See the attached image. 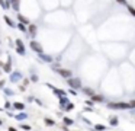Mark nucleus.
<instances>
[{"label": "nucleus", "instance_id": "nucleus-1", "mask_svg": "<svg viewBox=\"0 0 135 131\" xmlns=\"http://www.w3.org/2000/svg\"><path fill=\"white\" fill-rule=\"evenodd\" d=\"M108 108H110V109H131L128 102H109Z\"/></svg>", "mask_w": 135, "mask_h": 131}, {"label": "nucleus", "instance_id": "nucleus-2", "mask_svg": "<svg viewBox=\"0 0 135 131\" xmlns=\"http://www.w3.org/2000/svg\"><path fill=\"white\" fill-rule=\"evenodd\" d=\"M29 47H31V50H33L38 55H41V54H44V48H42V45L38 42V41H35V40H32L31 42H29Z\"/></svg>", "mask_w": 135, "mask_h": 131}, {"label": "nucleus", "instance_id": "nucleus-3", "mask_svg": "<svg viewBox=\"0 0 135 131\" xmlns=\"http://www.w3.org/2000/svg\"><path fill=\"white\" fill-rule=\"evenodd\" d=\"M67 83L71 89H81V80L79 77H71L67 80Z\"/></svg>", "mask_w": 135, "mask_h": 131}, {"label": "nucleus", "instance_id": "nucleus-4", "mask_svg": "<svg viewBox=\"0 0 135 131\" xmlns=\"http://www.w3.org/2000/svg\"><path fill=\"white\" fill-rule=\"evenodd\" d=\"M15 44H16V51H17V54L19 55H25L26 54V50H25V45H23V41L22 40H16L15 41Z\"/></svg>", "mask_w": 135, "mask_h": 131}, {"label": "nucleus", "instance_id": "nucleus-5", "mask_svg": "<svg viewBox=\"0 0 135 131\" xmlns=\"http://www.w3.org/2000/svg\"><path fill=\"white\" fill-rule=\"evenodd\" d=\"M55 71L58 73L61 77H64V79H67V80L73 77V73H71L70 70H67V68H61V67H60V68H55Z\"/></svg>", "mask_w": 135, "mask_h": 131}, {"label": "nucleus", "instance_id": "nucleus-6", "mask_svg": "<svg viewBox=\"0 0 135 131\" xmlns=\"http://www.w3.org/2000/svg\"><path fill=\"white\" fill-rule=\"evenodd\" d=\"M47 86H48V87H51V89H52V92L55 93V95H58L60 98H63V96H67V95H65V90H61V89L55 87V86H52V85H49V83H47Z\"/></svg>", "mask_w": 135, "mask_h": 131}, {"label": "nucleus", "instance_id": "nucleus-7", "mask_svg": "<svg viewBox=\"0 0 135 131\" xmlns=\"http://www.w3.org/2000/svg\"><path fill=\"white\" fill-rule=\"evenodd\" d=\"M17 21H19V23H23V25H31V22H29V19H28V17L26 16H23V15H21V13H17Z\"/></svg>", "mask_w": 135, "mask_h": 131}, {"label": "nucleus", "instance_id": "nucleus-8", "mask_svg": "<svg viewBox=\"0 0 135 131\" xmlns=\"http://www.w3.org/2000/svg\"><path fill=\"white\" fill-rule=\"evenodd\" d=\"M21 79H22V73H21V71L12 73V76H10V80H12V82H17V80H21Z\"/></svg>", "mask_w": 135, "mask_h": 131}, {"label": "nucleus", "instance_id": "nucleus-9", "mask_svg": "<svg viewBox=\"0 0 135 131\" xmlns=\"http://www.w3.org/2000/svg\"><path fill=\"white\" fill-rule=\"evenodd\" d=\"M10 6L13 10H16L19 13V6H21V0H10Z\"/></svg>", "mask_w": 135, "mask_h": 131}, {"label": "nucleus", "instance_id": "nucleus-10", "mask_svg": "<svg viewBox=\"0 0 135 131\" xmlns=\"http://www.w3.org/2000/svg\"><path fill=\"white\" fill-rule=\"evenodd\" d=\"M90 99H92L93 102H96V103H102V102L105 101V98H103L102 95H93V96H92Z\"/></svg>", "mask_w": 135, "mask_h": 131}, {"label": "nucleus", "instance_id": "nucleus-11", "mask_svg": "<svg viewBox=\"0 0 135 131\" xmlns=\"http://www.w3.org/2000/svg\"><path fill=\"white\" fill-rule=\"evenodd\" d=\"M36 29H38V28H36V25H35V23H31V25L28 26V31H29V34H31L32 36H35V35H36Z\"/></svg>", "mask_w": 135, "mask_h": 131}, {"label": "nucleus", "instance_id": "nucleus-12", "mask_svg": "<svg viewBox=\"0 0 135 131\" xmlns=\"http://www.w3.org/2000/svg\"><path fill=\"white\" fill-rule=\"evenodd\" d=\"M118 122H119V120H118V117H110L109 118V124L112 125V127H118Z\"/></svg>", "mask_w": 135, "mask_h": 131}, {"label": "nucleus", "instance_id": "nucleus-13", "mask_svg": "<svg viewBox=\"0 0 135 131\" xmlns=\"http://www.w3.org/2000/svg\"><path fill=\"white\" fill-rule=\"evenodd\" d=\"M0 6H2L3 9H9V7H12V6H10V0H0Z\"/></svg>", "mask_w": 135, "mask_h": 131}, {"label": "nucleus", "instance_id": "nucleus-14", "mask_svg": "<svg viewBox=\"0 0 135 131\" xmlns=\"http://www.w3.org/2000/svg\"><path fill=\"white\" fill-rule=\"evenodd\" d=\"M3 19H5V22H6V23H7V25L10 26V28H15V22H13V21L10 19V17H9L7 15H5V16H3Z\"/></svg>", "mask_w": 135, "mask_h": 131}, {"label": "nucleus", "instance_id": "nucleus-15", "mask_svg": "<svg viewBox=\"0 0 135 131\" xmlns=\"http://www.w3.org/2000/svg\"><path fill=\"white\" fill-rule=\"evenodd\" d=\"M83 93H84V95H89L90 98H92L93 95H96V93L93 92V89H90V87H84V89H83Z\"/></svg>", "mask_w": 135, "mask_h": 131}, {"label": "nucleus", "instance_id": "nucleus-16", "mask_svg": "<svg viewBox=\"0 0 135 131\" xmlns=\"http://www.w3.org/2000/svg\"><path fill=\"white\" fill-rule=\"evenodd\" d=\"M13 108H15V109H19V111H23V109H25V105H23L22 102H15V103H13Z\"/></svg>", "mask_w": 135, "mask_h": 131}, {"label": "nucleus", "instance_id": "nucleus-17", "mask_svg": "<svg viewBox=\"0 0 135 131\" xmlns=\"http://www.w3.org/2000/svg\"><path fill=\"white\" fill-rule=\"evenodd\" d=\"M39 58L44 60V61H48V63L52 61V57H51V55H47V54H41V55H39Z\"/></svg>", "mask_w": 135, "mask_h": 131}, {"label": "nucleus", "instance_id": "nucleus-18", "mask_svg": "<svg viewBox=\"0 0 135 131\" xmlns=\"http://www.w3.org/2000/svg\"><path fill=\"white\" fill-rule=\"evenodd\" d=\"M63 122H64V124H65L67 127H68V125H73V124H74V121H73L71 118H68V117H64V118H63Z\"/></svg>", "mask_w": 135, "mask_h": 131}, {"label": "nucleus", "instance_id": "nucleus-19", "mask_svg": "<svg viewBox=\"0 0 135 131\" xmlns=\"http://www.w3.org/2000/svg\"><path fill=\"white\" fill-rule=\"evenodd\" d=\"M15 118H16L17 121H22V120H26V118H28V115L22 112V114H17V115H15Z\"/></svg>", "mask_w": 135, "mask_h": 131}, {"label": "nucleus", "instance_id": "nucleus-20", "mask_svg": "<svg viewBox=\"0 0 135 131\" xmlns=\"http://www.w3.org/2000/svg\"><path fill=\"white\" fill-rule=\"evenodd\" d=\"M2 68H3V71H6V73H12V66H10V63H6Z\"/></svg>", "mask_w": 135, "mask_h": 131}, {"label": "nucleus", "instance_id": "nucleus-21", "mask_svg": "<svg viewBox=\"0 0 135 131\" xmlns=\"http://www.w3.org/2000/svg\"><path fill=\"white\" fill-rule=\"evenodd\" d=\"M44 121H45V124H47L48 127H52V125L55 124V121H54V120H51V118H45Z\"/></svg>", "mask_w": 135, "mask_h": 131}, {"label": "nucleus", "instance_id": "nucleus-22", "mask_svg": "<svg viewBox=\"0 0 135 131\" xmlns=\"http://www.w3.org/2000/svg\"><path fill=\"white\" fill-rule=\"evenodd\" d=\"M126 9H128V12H129V13L135 17V7H134V6H131V5H128V6H126Z\"/></svg>", "mask_w": 135, "mask_h": 131}, {"label": "nucleus", "instance_id": "nucleus-23", "mask_svg": "<svg viewBox=\"0 0 135 131\" xmlns=\"http://www.w3.org/2000/svg\"><path fill=\"white\" fill-rule=\"evenodd\" d=\"M17 28H19V31H21V32H28L26 29V25H23V23H17Z\"/></svg>", "mask_w": 135, "mask_h": 131}, {"label": "nucleus", "instance_id": "nucleus-24", "mask_svg": "<svg viewBox=\"0 0 135 131\" xmlns=\"http://www.w3.org/2000/svg\"><path fill=\"white\" fill-rule=\"evenodd\" d=\"M94 128H96V131H105V130H106V127H105V125H100V124L96 125Z\"/></svg>", "mask_w": 135, "mask_h": 131}, {"label": "nucleus", "instance_id": "nucleus-25", "mask_svg": "<svg viewBox=\"0 0 135 131\" xmlns=\"http://www.w3.org/2000/svg\"><path fill=\"white\" fill-rule=\"evenodd\" d=\"M21 128H22V130H25V131H31V125H28V124H22V125H21Z\"/></svg>", "mask_w": 135, "mask_h": 131}, {"label": "nucleus", "instance_id": "nucleus-26", "mask_svg": "<svg viewBox=\"0 0 135 131\" xmlns=\"http://www.w3.org/2000/svg\"><path fill=\"white\" fill-rule=\"evenodd\" d=\"M116 2H118L119 5H124V6H128V3H126V0H116Z\"/></svg>", "mask_w": 135, "mask_h": 131}, {"label": "nucleus", "instance_id": "nucleus-27", "mask_svg": "<svg viewBox=\"0 0 135 131\" xmlns=\"http://www.w3.org/2000/svg\"><path fill=\"white\" fill-rule=\"evenodd\" d=\"M73 108H74V105H73V103H68V105L65 106V111H71Z\"/></svg>", "mask_w": 135, "mask_h": 131}, {"label": "nucleus", "instance_id": "nucleus-28", "mask_svg": "<svg viewBox=\"0 0 135 131\" xmlns=\"http://www.w3.org/2000/svg\"><path fill=\"white\" fill-rule=\"evenodd\" d=\"M31 80H32L33 83H36V82H38V76H36V74H33V76L31 77Z\"/></svg>", "mask_w": 135, "mask_h": 131}, {"label": "nucleus", "instance_id": "nucleus-29", "mask_svg": "<svg viewBox=\"0 0 135 131\" xmlns=\"http://www.w3.org/2000/svg\"><path fill=\"white\" fill-rule=\"evenodd\" d=\"M128 103H129V106H131V109H134V108H135V101H129Z\"/></svg>", "mask_w": 135, "mask_h": 131}, {"label": "nucleus", "instance_id": "nucleus-30", "mask_svg": "<svg viewBox=\"0 0 135 131\" xmlns=\"http://www.w3.org/2000/svg\"><path fill=\"white\" fill-rule=\"evenodd\" d=\"M93 103H94V102H93V101H92V99H90V101H89V99H87V101H86V105H89V106H92V105H93Z\"/></svg>", "mask_w": 135, "mask_h": 131}, {"label": "nucleus", "instance_id": "nucleus-31", "mask_svg": "<svg viewBox=\"0 0 135 131\" xmlns=\"http://www.w3.org/2000/svg\"><path fill=\"white\" fill-rule=\"evenodd\" d=\"M10 106H12V105H10V102H9V101H6V103H5V108H6V109H9Z\"/></svg>", "mask_w": 135, "mask_h": 131}, {"label": "nucleus", "instance_id": "nucleus-32", "mask_svg": "<svg viewBox=\"0 0 135 131\" xmlns=\"http://www.w3.org/2000/svg\"><path fill=\"white\" fill-rule=\"evenodd\" d=\"M5 93H6V95H13V92L12 90H7V89H5Z\"/></svg>", "mask_w": 135, "mask_h": 131}, {"label": "nucleus", "instance_id": "nucleus-33", "mask_svg": "<svg viewBox=\"0 0 135 131\" xmlns=\"http://www.w3.org/2000/svg\"><path fill=\"white\" fill-rule=\"evenodd\" d=\"M70 93H71V95H74V96H77V92L74 89H70Z\"/></svg>", "mask_w": 135, "mask_h": 131}, {"label": "nucleus", "instance_id": "nucleus-34", "mask_svg": "<svg viewBox=\"0 0 135 131\" xmlns=\"http://www.w3.org/2000/svg\"><path fill=\"white\" fill-rule=\"evenodd\" d=\"M35 101H36V103L39 105V106H42V101H39V99H35Z\"/></svg>", "mask_w": 135, "mask_h": 131}, {"label": "nucleus", "instance_id": "nucleus-35", "mask_svg": "<svg viewBox=\"0 0 135 131\" xmlns=\"http://www.w3.org/2000/svg\"><path fill=\"white\" fill-rule=\"evenodd\" d=\"M5 86V80H0V89H2Z\"/></svg>", "mask_w": 135, "mask_h": 131}, {"label": "nucleus", "instance_id": "nucleus-36", "mask_svg": "<svg viewBox=\"0 0 135 131\" xmlns=\"http://www.w3.org/2000/svg\"><path fill=\"white\" fill-rule=\"evenodd\" d=\"M7 131H17V130H16V128H13V127H9V128H7Z\"/></svg>", "mask_w": 135, "mask_h": 131}, {"label": "nucleus", "instance_id": "nucleus-37", "mask_svg": "<svg viewBox=\"0 0 135 131\" xmlns=\"http://www.w3.org/2000/svg\"><path fill=\"white\" fill-rule=\"evenodd\" d=\"M26 101H28V102H32V101H35V99H33V98H32V96H29V98H28V99H26Z\"/></svg>", "mask_w": 135, "mask_h": 131}, {"label": "nucleus", "instance_id": "nucleus-38", "mask_svg": "<svg viewBox=\"0 0 135 131\" xmlns=\"http://www.w3.org/2000/svg\"><path fill=\"white\" fill-rule=\"evenodd\" d=\"M0 125H3V122H2V120H0Z\"/></svg>", "mask_w": 135, "mask_h": 131}]
</instances>
